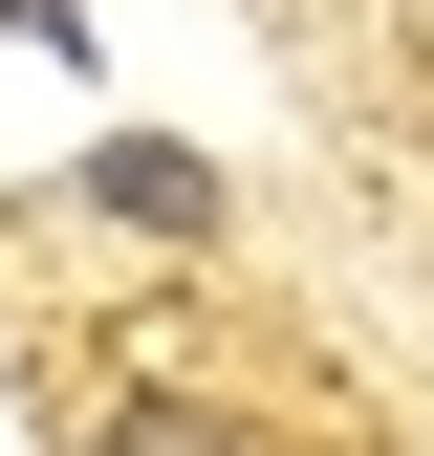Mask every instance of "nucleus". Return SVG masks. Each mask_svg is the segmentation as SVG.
<instances>
[{
	"mask_svg": "<svg viewBox=\"0 0 434 456\" xmlns=\"http://www.w3.org/2000/svg\"><path fill=\"white\" fill-rule=\"evenodd\" d=\"M87 196H108V217H152V240H217V175H196V152H152V131H131V152H87Z\"/></svg>",
	"mask_w": 434,
	"mask_h": 456,
	"instance_id": "1",
	"label": "nucleus"
},
{
	"mask_svg": "<svg viewBox=\"0 0 434 456\" xmlns=\"http://www.w3.org/2000/svg\"><path fill=\"white\" fill-rule=\"evenodd\" d=\"M87 456H261V435L196 413V391H131V413H87Z\"/></svg>",
	"mask_w": 434,
	"mask_h": 456,
	"instance_id": "2",
	"label": "nucleus"
}]
</instances>
